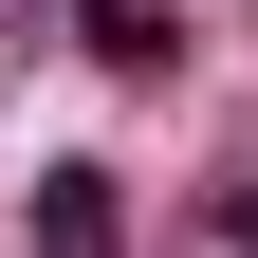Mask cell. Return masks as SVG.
Segmentation results:
<instances>
[{
  "label": "cell",
  "mask_w": 258,
  "mask_h": 258,
  "mask_svg": "<svg viewBox=\"0 0 258 258\" xmlns=\"http://www.w3.org/2000/svg\"><path fill=\"white\" fill-rule=\"evenodd\" d=\"M37 240H55V258H111V184L55 166V184H37Z\"/></svg>",
  "instance_id": "cell-1"
},
{
  "label": "cell",
  "mask_w": 258,
  "mask_h": 258,
  "mask_svg": "<svg viewBox=\"0 0 258 258\" xmlns=\"http://www.w3.org/2000/svg\"><path fill=\"white\" fill-rule=\"evenodd\" d=\"M92 55L111 74H166V0H92Z\"/></svg>",
  "instance_id": "cell-2"
},
{
  "label": "cell",
  "mask_w": 258,
  "mask_h": 258,
  "mask_svg": "<svg viewBox=\"0 0 258 258\" xmlns=\"http://www.w3.org/2000/svg\"><path fill=\"white\" fill-rule=\"evenodd\" d=\"M240 240H258V184H240Z\"/></svg>",
  "instance_id": "cell-3"
}]
</instances>
